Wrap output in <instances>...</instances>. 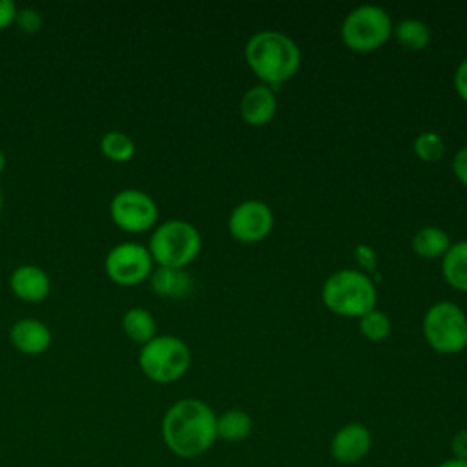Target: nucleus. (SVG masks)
Segmentation results:
<instances>
[{
  "label": "nucleus",
  "instance_id": "obj_1",
  "mask_svg": "<svg viewBox=\"0 0 467 467\" xmlns=\"http://www.w3.org/2000/svg\"><path fill=\"white\" fill-rule=\"evenodd\" d=\"M217 414L197 398L175 401L162 418L164 445L179 458H197L217 440Z\"/></svg>",
  "mask_w": 467,
  "mask_h": 467
},
{
  "label": "nucleus",
  "instance_id": "obj_2",
  "mask_svg": "<svg viewBox=\"0 0 467 467\" xmlns=\"http://www.w3.org/2000/svg\"><path fill=\"white\" fill-rule=\"evenodd\" d=\"M244 57L255 77L272 89L290 80L301 64L297 44L285 33L272 29L252 35L246 42Z\"/></svg>",
  "mask_w": 467,
  "mask_h": 467
},
{
  "label": "nucleus",
  "instance_id": "obj_3",
  "mask_svg": "<svg viewBox=\"0 0 467 467\" xmlns=\"http://www.w3.org/2000/svg\"><path fill=\"white\" fill-rule=\"evenodd\" d=\"M323 305L345 317H361L374 310L378 301L376 285L372 279L359 270H337L334 272L321 288Z\"/></svg>",
  "mask_w": 467,
  "mask_h": 467
},
{
  "label": "nucleus",
  "instance_id": "obj_4",
  "mask_svg": "<svg viewBox=\"0 0 467 467\" xmlns=\"http://www.w3.org/2000/svg\"><path fill=\"white\" fill-rule=\"evenodd\" d=\"M201 244V234L192 223L170 219L153 230L148 250L159 266L186 268L199 255Z\"/></svg>",
  "mask_w": 467,
  "mask_h": 467
},
{
  "label": "nucleus",
  "instance_id": "obj_5",
  "mask_svg": "<svg viewBox=\"0 0 467 467\" xmlns=\"http://www.w3.org/2000/svg\"><path fill=\"white\" fill-rule=\"evenodd\" d=\"M192 363L188 345L171 334L155 336L142 345L139 352V367L142 374L155 383H173L181 379Z\"/></svg>",
  "mask_w": 467,
  "mask_h": 467
},
{
  "label": "nucleus",
  "instance_id": "obj_6",
  "mask_svg": "<svg viewBox=\"0 0 467 467\" xmlns=\"http://www.w3.org/2000/svg\"><path fill=\"white\" fill-rule=\"evenodd\" d=\"M423 337L440 354H458L467 348V316L452 301H438L423 316Z\"/></svg>",
  "mask_w": 467,
  "mask_h": 467
},
{
  "label": "nucleus",
  "instance_id": "obj_7",
  "mask_svg": "<svg viewBox=\"0 0 467 467\" xmlns=\"http://www.w3.org/2000/svg\"><path fill=\"white\" fill-rule=\"evenodd\" d=\"M392 20L389 13L372 4L354 7L341 24L343 44L359 53L381 47L392 35Z\"/></svg>",
  "mask_w": 467,
  "mask_h": 467
},
{
  "label": "nucleus",
  "instance_id": "obj_8",
  "mask_svg": "<svg viewBox=\"0 0 467 467\" xmlns=\"http://www.w3.org/2000/svg\"><path fill=\"white\" fill-rule=\"evenodd\" d=\"M104 270L113 283L120 286H135L151 275L153 259L144 244L124 241L106 254Z\"/></svg>",
  "mask_w": 467,
  "mask_h": 467
},
{
  "label": "nucleus",
  "instance_id": "obj_9",
  "mask_svg": "<svg viewBox=\"0 0 467 467\" xmlns=\"http://www.w3.org/2000/svg\"><path fill=\"white\" fill-rule=\"evenodd\" d=\"M109 217L120 230L140 234L153 228L159 217V208L146 192L126 188L113 195L109 202Z\"/></svg>",
  "mask_w": 467,
  "mask_h": 467
},
{
  "label": "nucleus",
  "instance_id": "obj_10",
  "mask_svg": "<svg viewBox=\"0 0 467 467\" xmlns=\"http://www.w3.org/2000/svg\"><path fill=\"white\" fill-rule=\"evenodd\" d=\"M274 226V213L270 206L259 199L239 202L228 219V230L234 239L241 243H257L268 237Z\"/></svg>",
  "mask_w": 467,
  "mask_h": 467
},
{
  "label": "nucleus",
  "instance_id": "obj_11",
  "mask_svg": "<svg viewBox=\"0 0 467 467\" xmlns=\"http://www.w3.org/2000/svg\"><path fill=\"white\" fill-rule=\"evenodd\" d=\"M372 447V434L367 425L352 421L336 431L330 441V454L337 463L352 465L361 462Z\"/></svg>",
  "mask_w": 467,
  "mask_h": 467
},
{
  "label": "nucleus",
  "instance_id": "obj_12",
  "mask_svg": "<svg viewBox=\"0 0 467 467\" xmlns=\"http://www.w3.org/2000/svg\"><path fill=\"white\" fill-rule=\"evenodd\" d=\"M9 341L18 352L27 356H38L49 348L51 330L40 319L24 317L11 325Z\"/></svg>",
  "mask_w": 467,
  "mask_h": 467
},
{
  "label": "nucleus",
  "instance_id": "obj_13",
  "mask_svg": "<svg viewBox=\"0 0 467 467\" xmlns=\"http://www.w3.org/2000/svg\"><path fill=\"white\" fill-rule=\"evenodd\" d=\"M9 288L18 299L26 303H38L49 296L51 281L40 266L22 265L11 274Z\"/></svg>",
  "mask_w": 467,
  "mask_h": 467
},
{
  "label": "nucleus",
  "instance_id": "obj_14",
  "mask_svg": "<svg viewBox=\"0 0 467 467\" xmlns=\"http://www.w3.org/2000/svg\"><path fill=\"white\" fill-rule=\"evenodd\" d=\"M239 111L243 120L248 122L250 126L268 124L277 111L275 91L265 84H257L250 88L241 99Z\"/></svg>",
  "mask_w": 467,
  "mask_h": 467
},
{
  "label": "nucleus",
  "instance_id": "obj_15",
  "mask_svg": "<svg viewBox=\"0 0 467 467\" xmlns=\"http://www.w3.org/2000/svg\"><path fill=\"white\" fill-rule=\"evenodd\" d=\"M151 290L166 299H181L192 292V277L184 268L159 266L150 275Z\"/></svg>",
  "mask_w": 467,
  "mask_h": 467
},
{
  "label": "nucleus",
  "instance_id": "obj_16",
  "mask_svg": "<svg viewBox=\"0 0 467 467\" xmlns=\"http://www.w3.org/2000/svg\"><path fill=\"white\" fill-rule=\"evenodd\" d=\"M441 274L452 288L467 292V241L451 243L441 257Z\"/></svg>",
  "mask_w": 467,
  "mask_h": 467
},
{
  "label": "nucleus",
  "instance_id": "obj_17",
  "mask_svg": "<svg viewBox=\"0 0 467 467\" xmlns=\"http://www.w3.org/2000/svg\"><path fill=\"white\" fill-rule=\"evenodd\" d=\"M215 427H217V438L235 443V441H243L244 438L250 436L254 421L246 410L228 409L217 416Z\"/></svg>",
  "mask_w": 467,
  "mask_h": 467
},
{
  "label": "nucleus",
  "instance_id": "obj_18",
  "mask_svg": "<svg viewBox=\"0 0 467 467\" xmlns=\"http://www.w3.org/2000/svg\"><path fill=\"white\" fill-rule=\"evenodd\" d=\"M122 330L131 341L146 345L148 341H151L157 336V323H155V317L151 316V312H148L146 308L135 306V308H130L124 312Z\"/></svg>",
  "mask_w": 467,
  "mask_h": 467
},
{
  "label": "nucleus",
  "instance_id": "obj_19",
  "mask_svg": "<svg viewBox=\"0 0 467 467\" xmlns=\"http://www.w3.org/2000/svg\"><path fill=\"white\" fill-rule=\"evenodd\" d=\"M449 246H451V239L447 232L438 226H423L412 237V250L418 255L427 259L443 257Z\"/></svg>",
  "mask_w": 467,
  "mask_h": 467
},
{
  "label": "nucleus",
  "instance_id": "obj_20",
  "mask_svg": "<svg viewBox=\"0 0 467 467\" xmlns=\"http://www.w3.org/2000/svg\"><path fill=\"white\" fill-rule=\"evenodd\" d=\"M392 35L396 36L400 46H403L410 51H420V49L427 47V44L431 40L429 26L418 18H405V20L398 22L392 27Z\"/></svg>",
  "mask_w": 467,
  "mask_h": 467
},
{
  "label": "nucleus",
  "instance_id": "obj_21",
  "mask_svg": "<svg viewBox=\"0 0 467 467\" xmlns=\"http://www.w3.org/2000/svg\"><path fill=\"white\" fill-rule=\"evenodd\" d=\"M100 150L113 162H128L135 155V142L122 131H108L100 139Z\"/></svg>",
  "mask_w": 467,
  "mask_h": 467
},
{
  "label": "nucleus",
  "instance_id": "obj_22",
  "mask_svg": "<svg viewBox=\"0 0 467 467\" xmlns=\"http://www.w3.org/2000/svg\"><path fill=\"white\" fill-rule=\"evenodd\" d=\"M414 153L423 161V162H436L443 157L445 153V142L436 131H421L414 139Z\"/></svg>",
  "mask_w": 467,
  "mask_h": 467
},
{
  "label": "nucleus",
  "instance_id": "obj_23",
  "mask_svg": "<svg viewBox=\"0 0 467 467\" xmlns=\"http://www.w3.org/2000/svg\"><path fill=\"white\" fill-rule=\"evenodd\" d=\"M359 330L368 341H381L390 332V319L381 310H370L359 317Z\"/></svg>",
  "mask_w": 467,
  "mask_h": 467
},
{
  "label": "nucleus",
  "instance_id": "obj_24",
  "mask_svg": "<svg viewBox=\"0 0 467 467\" xmlns=\"http://www.w3.org/2000/svg\"><path fill=\"white\" fill-rule=\"evenodd\" d=\"M15 24L18 26V29L26 35H35L42 29V24H44V18L40 15L38 9H33V7H22L16 11V18H15Z\"/></svg>",
  "mask_w": 467,
  "mask_h": 467
},
{
  "label": "nucleus",
  "instance_id": "obj_25",
  "mask_svg": "<svg viewBox=\"0 0 467 467\" xmlns=\"http://www.w3.org/2000/svg\"><path fill=\"white\" fill-rule=\"evenodd\" d=\"M451 451L452 458L467 462V429H460L458 432H454L451 440Z\"/></svg>",
  "mask_w": 467,
  "mask_h": 467
},
{
  "label": "nucleus",
  "instance_id": "obj_26",
  "mask_svg": "<svg viewBox=\"0 0 467 467\" xmlns=\"http://www.w3.org/2000/svg\"><path fill=\"white\" fill-rule=\"evenodd\" d=\"M452 171L456 179L467 186V146L460 148L452 159Z\"/></svg>",
  "mask_w": 467,
  "mask_h": 467
},
{
  "label": "nucleus",
  "instance_id": "obj_27",
  "mask_svg": "<svg viewBox=\"0 0 467 467\" xmlns=\"http://www.w3.org/2000/svg\"><path fill=\"white\" fill-rule=\"evenodd\" d=\"M452 82H454V89L460 95V99H463L467 102V58H463L458 64V67L454 71V77H452Z\"/></svg>",
  "mask_w": 467,
  "mask_h": 467
},
{
  "label": "nucleus",
  "instance_id": "obj_28",
  "mask_svg": "<svg viewBox=\"0 0 467 467\" xmlns=\"http://www.w3.org/2000/svg\"><path fill=\"white\" fill-rule=\"evenodd\" d=\"M18 7L11 0H0V31L7 29L11 24H15Z\"/></svg>",
  "mask_w": 467,
  "mask_h": 467
},
{
  "label": "nucleus",
  "instance_id": "obj_29",
  "mask_svg": "<svg viewBox=\"0 0 467 467\" xmlns=\"http://www.w3.org/2000/svg\"><path fill=\"white\" fill-rule=\"evenodd\" d=\"M436 467H467V462H465V460H456V458H451V460H445V462L438 463Z\"/></svg>",
  "mask_w": 467,
  "mask_h": 467
},
{
  "label": "nucleus",
  "instance_id": "obj_30",
  "mask_svg": "<svg viewBox=\"0 0 467 467\" xmlns=\"http://www.w3.org/2000/svg\"><path fill=\"white\" fill-rule=\"evenodd\" d=\"M4 168H5V155H4V151L0 150V175H2Z\"/></svg>",
  "mask_w": 467,
  "mask_h": 467
},
{
  "label": "nucleus",
  "instance_id": "obj_31",
  "mask_svg": "<svg viewBox=\"0 0 467 467\" xmlns=\"http://www.w3.org/2000/svg\"><path fill=\"white\" fill-rule=\"evenodd\" d=\"M2 204H4V197H2V192H0V212H2Z\"/></svg>",
  "mask_w": 467,
  "mask_h": 467
}]
</instances>
